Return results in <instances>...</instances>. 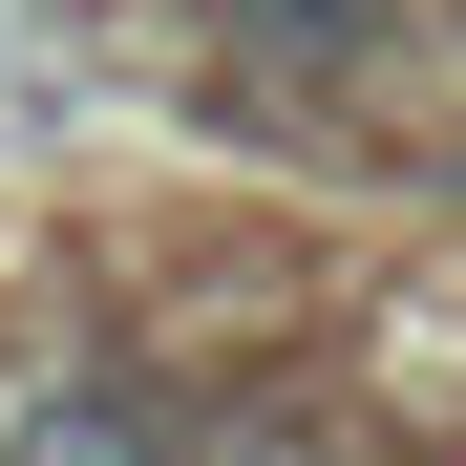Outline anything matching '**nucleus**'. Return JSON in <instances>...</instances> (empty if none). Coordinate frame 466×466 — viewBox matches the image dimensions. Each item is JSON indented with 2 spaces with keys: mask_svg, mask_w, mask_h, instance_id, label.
<instances>
[{
  "mask_svg": "<svg viewBox=\"0 0 466 466\" xmlns=\"http://www.w3.org/2000/svg\"><path fill=\"white\" fill-rule=\"evenodd\" d=\"M403 466H445V445H403Z\"/></svg>",
  "mask_w": 466,
  "mask_h": 466,
  "instance_id": "f257e3e1",
  "label": "nucleus"
}]
</instances>
